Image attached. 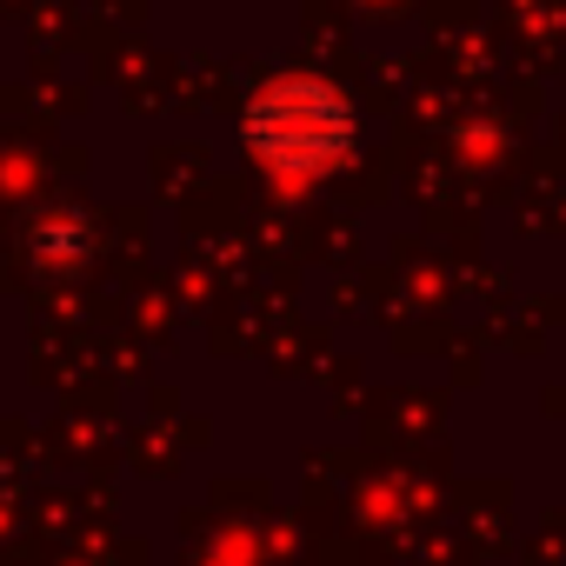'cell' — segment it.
<instances>
[{
    "mask_svg": "<svg viewBox=\"0 0 566 566\" xmlns=\"http://www.w3.org/2000/svg\"><path fill=\"white\" fill-rule=\"evenodd\" d=\"M360 120L354 101L321 81V74H287V81H266L247 101V147L273 167V174H321L354 147Z\"/></svg>",
    "mask_w": 566,
    "mask_h": 566,
    "instance_id": "1",
    "label": "cell"
}]
</instances>
